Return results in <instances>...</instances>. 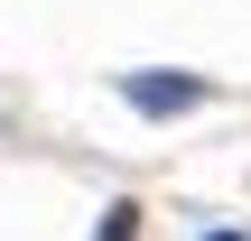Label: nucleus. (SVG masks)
<instances>
[{"label": "nucleus", "mask_w": 251, "mask_h": 241, "mask_svg": "<svg viewBox=\"0 0 251 241\" xmlns=\"http://www.w3.org/2000/svg\"><path fill=\"white\" fill-rule=\"evenodd\" d=\"M121 93H130V111H149V121H177V111H196V102H205V74L140 65V74H121Z\"/></svg>", "instance_id": "obj_1"}, {"label": "nucleus", "mask_w": 251, "mask_h": 241, "mask_svg": "<svg viewBox=\"0 0 251 241\" xmlns=\"http://www.w3.org/2000/svg\"><path fill=\"white\" fill-rule=\"evenodd\" d=\"M205 241H242V232H205Z\"/></svg>", "instance_id": "obj_3"}, {"label": "nucleus", "mask_w": 251, "mask_h": 241, "mask_svg": "<svg viewBox=\"0 0 251 241\" xmlns=\"http://www.w3.org/2000/svg\"><path fill=\"white\" fill-rule=\"evenodd\" d=\"M102 241H140V204H112L102 214Z\"/></svg>", "instance_id": "obj_2"}]
</instances>
